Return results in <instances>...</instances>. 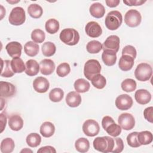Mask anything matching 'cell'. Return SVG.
Instances as JSON below:
<instances>
[{
    "mask_svg": "<svg viewBox=\"0 0 153 153\" xmlns=\"http://www.w3.org/2000/svg\"><path fill=\"white\" fill-rule=\"evenodd\" d=\"M123 22V16L121 13L117 10L109 12L105 20L106 27L111 30H117L120 27Z\"/></svg>",
    "mask_w": 153,
    "mask_h": 153,
    "instance_id": "obj_2",
    "label": "cell"
},
{
    "mask_svg": "<svg viewBox=\"0 0 153 153\" xmlns=\"http://www.w3.org/2000/svg\"><path fill=\"white\" fill-rule=\"evenodd\" d=\"M133 103L132 98L127 94H123L118 96L115 100V106L121 111L129 109L132 106Z\"/></svg>",
    "mask_w": 153,
    "mask_h": 153,
    "instance_id": "obj_11",
    "label": "cell"
},
{
    "mask_svg": "<svg viewBox=\"0 0 153 153\" xmlns=\"http://www.w3.org/2000/svg\"><path fill=\"white\" fill-rule=\"evenodd\" d=\"M59 38L64 44L71 46L77 44L79 41L78 32L73 28H66L62 30Z\"/></svg>",
    "mask_w": 153,
    "mask_h": 153,
    "instance_id": "obj_3",
    "label": "cell"
},
{
    "mask_svg": "<svg viewBox=\"0 0 153 153\" xmlns=\"http://www.w3.org/2000/svg\"><path fill=\"white\" fill-rule=\"evenodd\" d=\"M75 147L76 150L79 152H86L90 148L89 141L85 137L79 138L75 141Z\"/></svg>",
    "mask_w": 153,
    "mask_h": 153,
    "instance_id": "obj_33",
    "label": "cell"
},
{
    "mask_svg": "<svg viewBox=\"0 0 153 153\" xmlns=\"http://www.w3.org/2000/svg\"><path fill=\"white\" fill-rule=\"evenodd\" d=\"M118 123L121 128L125 130H130L134 127L135 120L131 114L123 113L119 115Z\"/></svg>",
    "mask_w": 153,
    "mask_h": 153,
    "instance_id": "obj_10",
    "label": "cell"
},
{
    "mask_svg": "<svg viewBox=\"0 0 153 153\" xmlns=\"http://www.w3.org/2000/svg\"><path fill=\"white\" fill-rule=\"evenodd\" d=\"M153 107L149 106L145 109L143 111V115L144 118L149 123H152L153 122Z\"/></svg>",
    "mask_w": 153,
    "mask_h": 153,
    "instance_id": "obj_46",
    "label": "cell"
},
{
    "mask_svg": "<svg viewBox=\"0 0 153 153\" xmlns=\"http://www.w3.org/2000/svg\"><path fill=\"white\" fill-rule=\"evenodd\" d=\"M26 20L25 10L20 7H16L12 9L9 17L10 23L14 26H20L23 24Z\"/></svg>",
    "mask_w": 153,
    "mask_h": 153,
    "instance_id": "obj_7",
    "label": "cell"
},
{
    "mask_svg": "<svg viewBox=\"0 0 153 153\" xmlns=\"http://www.w3.org/2000/svg\"><path fill=\"white\" fill-rule=\"evenodd\" d=\"M55 63L49 59H44L39 63L40 72L44 75H51L55 69Z\"/></svg>",
    "mask_w": 153,
    "mask_h": 153,
    "instance_id": "obj_18",
    "label": "cell"
},
{
    "mask_svg": "<svg viewBox=\"0 0 153 153\" xmlns=\"http://www.w3.org/2000/svg\"><path fill=\"white\" fill-rule=\"evenodd\" d=\"M134 98L139 104L146 105L151 101V94L147 90L139 89L135 92Z\"/></svg>",
    "mask_w": 153,
    "mask_h": 153,
    "instance_id": "obj_19",
    "label": "cell"
},
{
    "mask_svg": "<svg viewBox=\"0 0 153 153\" xmlns=\"http://www.w3.org/2000/svg\"><path fill=\"white\" fill-rule=\"evenodd\" d=\"M20 152H32V151L30 150V149H27V148H25V149L22 150Z\"/></svg>",
    "mask_w": 153,
    "mask_h": 153,
    "instance_id": "obj_52",
    "label": "cell"
},
{
    "mask_svg": "<svg viewBox=\"0 0 153 153\" xmlns=\"http://www.w3.org/2000/svg\"><path fill=\"white\" fill-rule=\"evenodd\" d=\"M66 104L71 107L75 108L78 106L81 103V96L76 91H71L68 93L66 96Z\"/></svg>",
    "mask_w": 153,
    "mask_h": 153,
    "instance_id": "obj_20",
    "label": "cell"
},
{
    "mask_svg": "<svg viewBox=\"0 0 153 153\" xmlns=\"http://www.w3.org/2000/svg\"><path fill=\"white\" fill-rule=\"evenodd\" d=\"M152 74V69L151 66L146 63H141L139 64L135 71L134 76L136 78L140 81H146L149 80Z\"/></svg>",
    "mask_w": 153,
    "mask_h": 153,
    "instance_id": "obj_5",
    "label": "cell"
},
{
    "mask_svg": "<svg viewBox=\"0 0 153 153\" xmlns=\"http://www.w3.org/2000/svg\"><path fill=\"white\" fill-rule=\"evenodd\" d=\"M1 19L3 18V16L4 15V14H5V9H4V7H3V6L2 5H1Z\"/></svg>",
    "mask_w": 153,
    "mask_h": 153,
    "instance_id": "obj_51",
    "label": "cell"
},
{
    "mask_svg": "<svg viewBox=\"0 0 153 153\" xmlns=\"http://www.w3.org/2000/svg\"><path fill=\"white\" fill-rule=\"evenodd\" d=\"M137 140L140 145H149L152 142L153 136L149 131H142L138 132Z\"/></svg>",
    "mask_w": 153,
    "mask_h": 153,
    "instance_id": "obj_28",
    "label": "cell"
},
{
    "mask_svg": "<svg viewBox=\"0 0 153 153\" xmlns=\"http://www.w3.org/2000/svg\"><path fill=\"white\" fill-rule=\"evenodd\" d=\"M74 88L78 93H85L88 91L90 87L88 81L84 78H79L76 79L74 84Z\"/></svg>",
    "mask_w": 153,
    "mask_h": 153,
    "instance_id": "obj_27",
    "label": "cell"
},
{
    "mask_svg": "<svg viewBox=\"0 0 153 153\" xmlns=\"http://www.w3.org/2000/svg\"><path fill=\"white\" fill-rule=\"evenodd\" d=\"M25 53L30 57H34L39 52V45L33 41H28L24 45Z\"/></svg>",
    "mask_w": 153,
    "mask_h": 153,
    "instance_id": "obj_29",
    "label": "cell"
},
{
    "mask_svg": "<svg viewBox=\"0 0 153 153\" xmlns=\"http://www.w3.org/2000/svg\"><path fill=\"white\" fill-rule=\"evenodd\" d=\"M26 142L29 146L31 148H36L40 145L41 142V137L39 134L36 133H32L27 136Z\"/></svg>",
    "mask_w": 153,
    "mask_h": 153,
    "instance_id": "obj_35",
    "label": "cell"
},
{
    "mask_svg": "<svg viewBox=\"0 0 153 153\" xmlns=\"http://www.w3.org/2000/svg\"><path fill=\"white\" fill-rule=\"evenodd\" d=\"M71 72V68L68 63H60L57 68L56 74L60 77H65Z\"/></svg>",
    "mask_w": 153,
    "mask_h": 153,
    "instance_id": "obj_42",
    "label": "cell"
},
{
    "mask_svg": "<svg viewBox=\"0 0 153 153\" xmlns=\"http://www.w3.org/2000/svg\"><path fill=\"white\" fill-rule=\"evenodd\" d=\"M34 90L39 93L47 92L50 87V83L48 79L43 76H38L33 81Z\"/></svg>",
    "mask_w": 153,
    "mask_h": 153,
    "instance_id": "obj_15",
    "label": "cell"
},
{
    "mask_svg": "<svg viewBox=\"0 0 153 153\" xmlns=\"http://www.w3.org/2000/svg\"><path fill=\"white\" fill-rule=\"evenodd\" d=\"M114 146L112 152L119 153L123 151L124 149V142L123 140L120 137H116L114 139Z\"/></svg>",
    "mask_w": 153,
    "mask_h": 153,
    "instance_id": "obj_44",
    "label": "cell"
},
{
    "mask_svg": "<svg viewBox=\"0 0 153 153\" xmlns=\"http://www.w3.org/2000/svg\"><path fill=\"white\" fill-rule=\"evenodd\" d=\"M137 133L138 132L134 131L127 135V142L130 147L138 148L141 146L137 140Z\"/></svg>",
    "mask_w": 153,
    "mask_h": 153,
    "instance_id": "obj_43",
    "label": "cell"
},
{
    "mask_svg": "<svg viewBox=\"0 0 153 153\" xmlns=\"http://www.w3.org/2000/svg\"><path fill=\"white\" fill-rule=\"evenodd\" d=\"M5 49L8 54L13 59L20 57L22 54V45L19 42L12 41L6 45Z\"/></svg>",
    "mask_w": 153,
    "mask_h": 153,
    "instance_id": "obj_16",
    "label": "cell"
},
{
    "mask_svg": "<svg viewBox=\"0 0 153 153\" xmlns=\"http://www.w3.org/2000/svg\"><path fill=\"white\" fill-rule=\"evenodd\" d=\"M117 53L108 50H103L102 54V59L104 64L108 66H113L115 64L117 61Z\"/></svg>",
    "mask_w": 153,
    "mask_h": 153,
    "instance_id": "obj_24",
    "label": "cell"
},
{
    "mask_svg": "<svg viewBox=\"0 0 153 153\" xmlns=\"http://www.w3.org/2000/svg\"><path fill=\"white\" fill-rule=\"evenodd\" d=\"M146 1L143 0H124L123 2L128 6H137L144 4Z\"/></svg>",
    "mask_w": 153,
    "mask_h": 153,
    "instance_id": "obj_47",
    "label": "cell"
},
{
    "mask_svg": "<svg viewBox=\"0 0 153 153\" xmlns=\"http://www.w3.org/2000/svg\"><path fill=\"white\" fill-rule=\"evenodd\" d=\"M123 54H128L132 56L134 59L136 58L137 55V51L136 48L130 45H128L125 46L122 50V55Z\"/></svg>",
    "mask_w": 153,
    "mask_h": 153,
    "instance_id": "obj_45",
    "label": "cell"
},
{
    "mask_svg": "<svg viewBox=\"0 0 153 153\" xmlns=\"http://www.w3.org/2000/svg\"><path fill=\"white\" fill-rule=\"evenodd\" d=\"M39 131L43 137H50L54 134L55 132V127L52 123L45 121L41 126Z\"/></svg>",
    "mask_w": 153,
    "mask_h": 153,
    "instance_id": "obj_25",
    "label": "cell"
},
{
    "mask_svg": "<svg viewBox=\"0 0 153 153\" xmlns=\"http://www.w3.org/2000/svg\"><path fill=\"white\" fill-rule=\"evenodd\" d=\"M85 31L86 34L91 38H97L102 33V29L100 25L94 21L89 22L86 24Z\"/></svg>",
    "mask_w": 153,
    "mask_h": 153,
    "instance_id": "obj_13",
    "label": "cell"
},
{
    "mask_svg": "<svg viewBox=\"0 0 153 153\" xmlns=\"http://www.w3.org/2000/svg\"><path fill=\"white\" fill-rule=\"evenodd\" d=\"M15 147L14 142L13 139L7 137L4 139L1 143V152L2 153H11Z\"/></svg>",
    "mask_w": 153,
    "mask_h": 153,
    "instance_id": "obj_30",
    "label": "cell"
},
{
    "mask_svg": "<svg viewBox=\"0 0 153 153\" xmlns=\"http://www.w3.org/2000/svg\"><path fill=\"white\" fill-rule=\"evenodd\" d=\"M93 145L94 148L99 152H112L114 146V138L107 136L97 137L93 140Z\"/></svg>",
    "mask_w": 153,
    "mask_h": 153,
    "instance_id": "obj_1",
    "label": "cell"
},
{
    "mask_svg": "<svg viewBox=\"0 0 153 153\" xmlns=\"http://www.w3.org/2000/svg\"><path fill=\"white\" fill-rule=\"evenodd\" d=\"M120 0H106L105 1V3L106 5L111 8L117 7L120 4Z\"/></svg>",
    "mask_w": 153,
    "mask_h": 153,
    "instance_id": "obj_50",
    "label": "cell"
},
{
    "mask_svg": "<svg viewBox=\"0 0 153 153\" xmlns=\"http://www.w3.org/2000/svg\"><path fill=\"white\" fill-rule=\"evenodd\" d=\"M142 21L140 13L136 10L131 9L127 11L124 16L125 23L130 27L138 26Z\"/></svg>",
    "mask_w": 153,
    "mask_h": 153,
    "instance_id": "obj_8",
    "label": "cell"
},
{
    "mask_svg": "<svg viewBox=\"0 0 153 153\" xmlns=\"http://www.w3.org/2000/svg\"><path fill=\"white\" fill-rule=\"evenodd\" d=\"M103 48V45L98 41L92 40L88 42L86 46L87 51L91 54H96Z\"/></svg>",
    "mask_w": 153,
    "mask_h": 153,
    "instance_id": "obj_38",
    "label": "cell"
},
{
    "mask_svg": "<svg viewBox=\"0 0 153 153\" xmlns=\"http://www.w3.org/2000/svg\"><path fill=\"white\" fill-rule=\"evenodd\" d=\"M49 99L53 102H60L64 96V92L60 88H54L49 93Z\"/></svg>",
    "mask_w": 153,
    "mask_h": 153,
    "instance_id": "obj_39",
    "label": "cell"
},
{
    "mask_svg": "<svg viewBox=\"0 0 153 153\" xmlns=\"http://www.w3.org/2000/svg\"><path fill=\"white\" fill-rule=\"evenodd\" d=\"M8 126L12 130L19 131L23 126V120L19 115H12L9 117Z\"/></svg>",
    "mask_w": 153,
    "mask_h": 153,
    "instance_id": "obj_22",
    "label": "cell"
},
{
    "mask_svg": "<svg viewBox=\"0 0 153 153\" xmlns=\"http://www.w3.org/2000/svg\"><path fill=\"white\" fill-rule=\"evenodd\" d=\"M41 50L43 55L46 57L53 56L56 51V47L54 43L50 41L44 42L41 47Z\"/></svg>",
    "mask_w": 153,
    "mask_h": 153,
    "instance_id": "obj_36",
    "label": "cell"
},
{
    "mask_svg": "<svg viewBox=\"0 0 153 153\" xmlns=\"http://www.w3.org/2000/svg\"><path fill=\"white\" fill-rule=\"evenodd\" d=\"M16 92V87L11 83L5 81L0 82L1 97L9 98L13 96Z\"/></svg>",
    "mask_w": 153,
    "mask_h": 153,
    "instance_id": "obj_14",
    "label": "cell"
},
{
    "mask_svg": "<svg viewBox=\"0 0 153 153\" xmlns=\"http://www.w3.org/2000/svg\"><path fill=\"white\" fill-rule=\"evenodd\" d=\"M38 153H56V150L51 146H45L40 148L38 151Z\"/></svg>",
    "mask_w": 153,
    "mask_h": 153,
    "instance_id": "obj_48",
    "label": "cell"
},
{
    "mask_svg": "<svg viewBox=\"0 0 153 153\" xmlns=\"http://www.w3.org/2000/svg\"><path fill=\"white\" fill-rule=\"evenodd\" d=\"M121 86L123 90L129 93L132 92L136 90L137 84L134 79L131 78H127L121 82Z\"/></svg>",
    "mask_w": 153,
    "mask_h": 153,
    "instance_id": "obj_40",
    "label": "cell"
},
{
    "mask_svg": "<svg viewBox=\"0 0 153 153\" xmlns=\"http://www.w3.org/2000/svg\"><path fill=\"white\" fill-rule=\"evenodd\" d=\"M134 59L128 54H123L120 59L118 66L123 71H128L131 70L134 63Z\"/></svg>",
    "mask_w": 153,
    "mask_h": 153,
    "instance_id": "obj_17",
    "label": "cell"
},
{
    "mask_svg": "<svg viewBox=\"0 0 153 153\" xmlns=\"http://www.w3.org/2000/svg\"><path fill=\"white\" fill-rule=\"evenodd\" d=\"M101 69V65L98 60L96 59H90L87 60L84 65V74L86 78L90 81L92 77L100 74Z\"/></svg>",
    "mask_w": 153,
    "mask_h": 153,
    "instance_id": "obj_6",
    "label": "cell"
},
{
    "mask_svg": "<svg viewBox=\"0 0 153 153\" xmlns=\"http://www.w3.org/2000/svg\"><path fill=\"white\" fill-rule=\"evenodd\" d=\"M25 73L26 75L33 76L36 75L39 71V64L34 59L28 60L25 64Z\"/></svg>",
    "mask_w": 153,
    "mask_h": 153,
    "instance_id": "obj_21",
    "label": "cell"
},
{
    "mask_svg": "<svg viewBox=\"0 0 153 153\" xmlns=\"http://www.w3.org/2000/svg\"><path fill=\"white\" fill-rule=\"evenodd\" d=\"M92 85L97 89L103 88L106 84V79L102 75L99 74L94 75L90 79Z\"/></svg>",
    "mask_w": 153,
    "mask_h": 153,
    "instance_id": "obj_37",
    "label": "cell"
},
{
    "mask_svg": "<svg viewBox=\"0 0 153 153\" xmlns=\"http://www.w3.org/2000/svg\"><path fill=\"white\" fill-rule=\"evenodd\" d=\"M102 126L106 133L111 136L117 137L121 133V127L119 124L115 123L111 117H104L102 120Z\"/></svg>",
    "mask_w": 153,
    "mask_h": 153,
    "instance_id": "obj_4",
    "label": "cell"
},
{
    "mask_svg": "<svg viewBox=\"0 0 153 153\" xmlns=\"http://www.w3.org/2000/svg\"><path fill=\"white\" fill-rule=\"evenodd\" d=\"M82 131L84 133L89 137H94L97 135L100 131L99 123L94 120H87L82 125Z\"/></svg>",
    "mask_w": 153,
    "mask_h": 153,
    "instance_id": "obj_9",
    "label": "cell"
},
{
    "mask_svg": "<svg viewBox=\"0 0 153 153\" xmlns=\"http://www.w3.org/2000/svg\"><path fill=\"white\" fill-rule=\"evenodd\" d=\"M8 2H9L10 4H15V3H17L19 2H20V1H7Z\"/></svg>",
    "mask_w": 153,
    "mask_h": 153,
    "instance_id": "obj_53",
    "label": "cell"
},
{
    "mask_svg": "<svg viewBox=\"0 0 153 153\" xmlns=\"http://www.w3.org/2000/svg\"><path fill=\"white\" fill-rule=\"evenodd\" d=\"M59 22L55 19H48L45 24V30L50 34L56 33L59 30Z\"/></svg>",
    "mask_w": 153,
    "mask_h": 153,
    "instance_id": "obj_34",
    "label": "cell"
},
{
    "mask_svg": "<svg viewBox=\"0 0 153 153\" xmlns=\"http://www.w3.org/2000/svg\"><path fill=\"white\" fill-rule=\"evenodd\" d=\"M27 12L29 15L33 19L40 18L43 13L42 7L37 4H32L29 5L27 8Z\"/></svg>",
    "mask_w": 153,
    "mask_h": 153,
    "instance_id": "obj_32",
    "label": "cell"
},
{
    "mask_svg": "<svg viewBox=\"0 0 153 153\" xmlns=\"http://www.w3.org/2000/svg\"><path fill=\"white\" fill-rule=\"evenodd\" d=\"M1 60V76L5 78H10L14 75V72L11 67V61L9 60Z\"/></svg>",
    "mask_w": 153,
    "mask_h": 153,
    "instance_id": "obj_26",
    "label": "cell"
},
{
    "mask_svg": "<svg viewBox=\"0 0 153 153\" xmlns=\"http://www.w3.org/2000/svg\"><path fill=\"white\" fill-rule=\"evenodd\" d=\"M89 11L93 17L100 19L104 16L105 14V8L102 4L99 2H94L90 5Z\"/></svg>",
    "mask_w": 153,
    "mask_h": 153,
    "instance_id": "obj_23",
    "label": "cell"
},
{
    "mask_svg": "<svg viewBox=\"0 0 153 153\" xmlns=\"http://www.w3.org/2000/svg\"><path fill=\"white\" fill-rule=\"evenodd\" d=\"M0 118H1V133H2V131H4V130L5 129V126H6V124H7V117L6 115L3 114V113H1L0 114Z\"/></svg>",
    "mask_w": 153,
    "mask_h": 153,
    "instance_id": "obj_49",
    "label": "cell"
},
{
    "mask_svg": "<svg viewBox=\"0 0 153 153\" xmlns=\"http://www.w3.org/2000/svg\"><path fill=\"white\" fill-rule=\"evenodd\" d=\"M45 38V35L43 30L39 29H34L31 33V39L34 42L42 43Z\"/></svg>",
    "mask_w": 153,
    "mask_h": 153,
    "instance_id": "obj_41",
    "label": "cell"
},
{
    "mask_svg": "<svg viewBox=\"0 0 153 153\" xmlns=\"http://www.w3.org/2000/svg\"><path fill=\"white\" fill-rule=\"evenodd\" d=\"M11 67L14 73H22L25 71V65L23 60L20 57L13 58L11 60Z\"/></svg>",
    "mask_w": 153,
    "mask_h": 153,
    "instance_id": "obj_31",
    "label": "cell"
},
{
    "mask_svg": "<svg viewBox=\"0 0 153 153\" xmlns=\"http://www.w3.org/2000/svg\"><path fill=\"white\" fill-rule=\"evenodd\" d=\"M120 40L118 36L112 35L109 36L103 44V49L108 50L117 53L120 48Z\"/></svg>",
    "mask_w": 153,
    "mask_h": 153,
    "instance_id": "obj_12",
    "label": "cell"
}]
</instances>
